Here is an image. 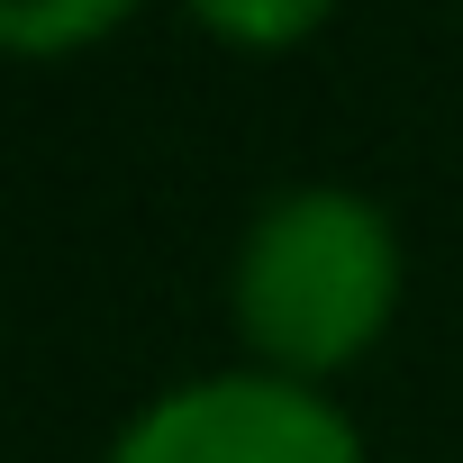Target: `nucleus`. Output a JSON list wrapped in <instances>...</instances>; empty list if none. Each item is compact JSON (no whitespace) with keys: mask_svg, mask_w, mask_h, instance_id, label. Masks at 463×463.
I'll return each instance as SVG.
<instances>
[{"mask_svg":"<svg viewBox=\"0 0 463 463\" xmlns=\"http://www.w3.org/2000/svg\"><path fill=\"white\" fill-rule=\"evenodd\" d=\"M400 291H409L400 227L354 182L264 191L227 255V318H237L246 354L309 391H327L391 336Z\"/></svg>","mask_w":463,"mask_h":463,"instance_id":"obj_1","label":"nucleus"},{"mask_svg":"<svg viewBox=\"0 0 463 463\" xmlns=\"http://www.w3.org/2000/svg\"><path fill=\"white\" fill-rule=\"evenodd\" d=\"M100 463H373V454L345 400L237 364V373H191L146 409H128Z\"/></svg>","mask_w":463,"mask_h":463,"instance_id":"obj_2","label":"nucleus"},{"mask_svg":"<svg viewBox=\"0 0 463 463\" xmlns=\"http://www.w3.org/2000/svg\"><path fill=\"white\" fill-rule=\"evenodd\" d=\"M128 28V10L118 0H46V10H0V46L10 55H73V46H91V37H118Z\"/></svg>","mask_w":463,"mask_h":463,"instance_id":"obj_3","label":"nucleus"},{"mask_svg":"<svg viewBox=\"0 0 463 463\" xmlns=\"http://www.w3.org/2000/svg\"><path fill=\"white\" fill-rule=\"evenodd\" d=\"M209 37H237V46H300V37H318L327 28V10L318 0H273V10H237V0H200L191 10Z\"/></svg>","mask_w":463,"mask_h":463,"instance_id":"obj_4","label":"nucleus"}]
</instances>
